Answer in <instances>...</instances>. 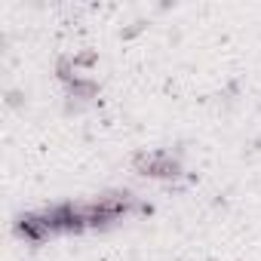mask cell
<instances>
[{
  "mask_svg": "<svg viewBox=\"0 0 261 261\" xmlns=\"http://www.w3.org/2000/svg\"><path fill=\"white\" fill-rule=\"evenodd\" d=\"M16 227H19V233H22L25 240H31V243H40V240H46V237H53V230H49V224H46V218H43L40 212H31V215H22Z\"/></svg>",
  "mask_w": 261,
  "mask_h": 261,
  "instance_id": "1",
  "label": "cell"
},
{
  "mask_svg": "<svg viewBox=\"0 0 261 261\" xmlns=\"http://www.w3.org/2000/svg\"><path fill=\"white\" fill-rule=\"evenodd\" d=\"M68 86V92L74 95V98H92L95 92H98V86L92 83V80H80V77H74L71 83H65Z\"/></svg>",
  "mask_w": 261,
  "mask_h": 261,
  "instance_id": "2",
  "label": "cell"
},
{
  "mask_svg": "<svg viewBox=\"0 0 261 261\" xmlns=\"http://www.w3.org/2000/svg\"><path fill=\"white\" fill-rule=\"evenodd\" d=\"M71 59H74V68H92V65H98V53H92V49H86V53H74Z\"/></svg>",
  "mask_w": 261,
  "mask_h": 261,
  "instance_id": "3",
  "label": "cell"
}]
</instances>
